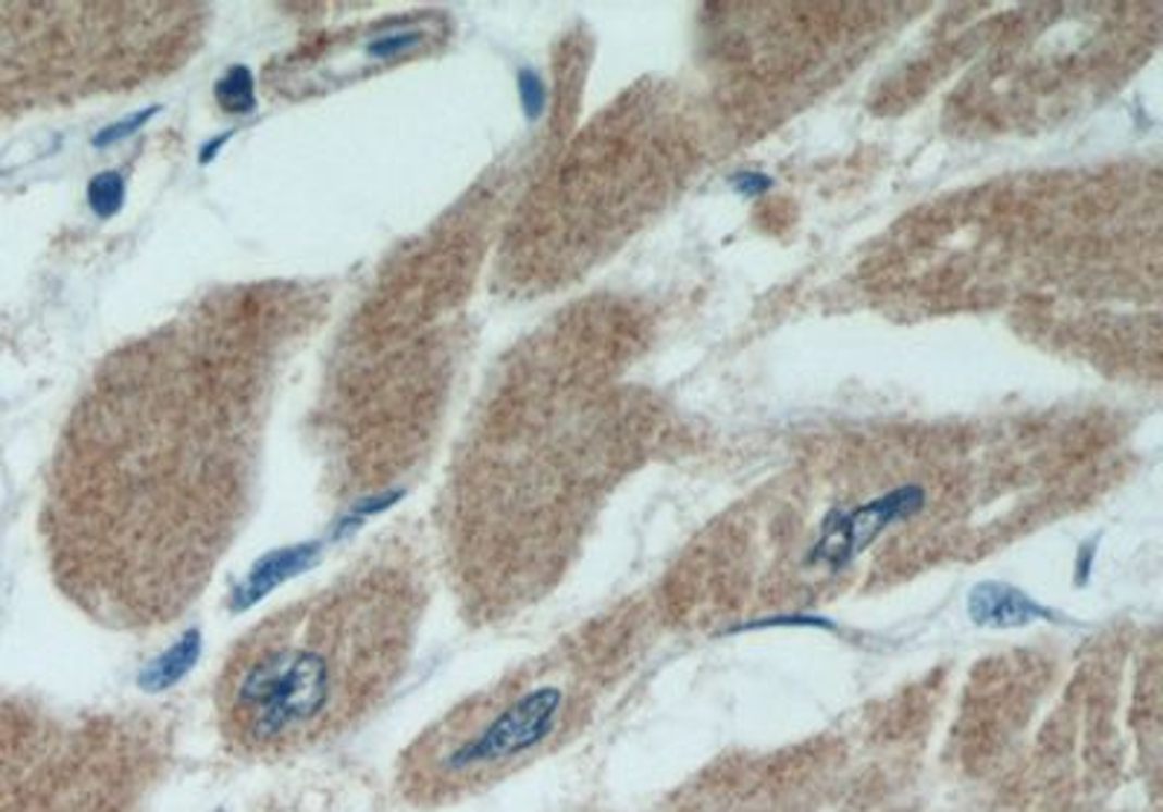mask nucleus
<instances>
[{"label": "nucleus", "instance_id": "nucleus-9", "mask_svg": "<svg viewBox=\"0 0 1163 812\" xmlns=\"http://www.w3.org/2000/svg\"><path fill=\"white\" fill-rule=\"evenodd\" d=\"M196 650H198V638L196 635H187V641H181L175 650L166 655V659L160 661L158 667H151V688H160V685H166V681H175L184 673V669L193 664V659H196Z\"/></svg>", "mask_w": 1163, "mask_h": 812}, {"label": "nucleus", "instance_id": "nucleus-13", "mask_svg": "<svg viewBox=\"0 0 1163 812\" xmlns=\"http://www.w3.org/2000/svg\"><path fill=\"white\" fill-rule=\"evenodd\" d=\"M1091 559H1093V545H1085L1082 551H1079V568H1076V577H1079V582L1088 580V568H1091Z\"/></svg>", "mask_w": 1163, "mask_h": 812}, {"label": "nucleus", "instance_id": "nucleus-5", "mask_svg": "<svg viewBox=\"0 0 1163 812\" xmlns=\"http://www.w3.org/2000/svg\"><path fill=\"white\" fill-rule=\"evenodd\" d=\"M451 24L443 12H413L393 19L358 21L344 29L311 36L265 64L262 85L288 102L335 94L393 64L413 62L445 47Z\"/></svg>", "mask_w": 1163, "mask_h": 812}, {"label": "nucleus", "instance_id": "nucleus-3", "mask_svg": "<svg viewBox=\"0 0 1163 812\" xmlns=\"http://www.w3.org/2000/svg\"><path fill=\"white\" fill-rule=\"evenodd\" d=\"M474 205H454L384 254L347 312L309 411L323 490L356 504L393 490L440 440L478 259Z\"/></svg>", "mask_w": 1163, "mask_h": 812}, {"label": "nucleus", "instance_id": "nucleus-1", "mask_svg": "<svg viewBox=\"0 0 1163 812\" xmlns=\"http://www.w3.org/2000/svg\"><path fill=\"white\" fill-rule=\"evenodd\" d=\"M329 312V283H233L99 361L55 440L38 521L73 606L123 632L193 608L253 513L285 367Z\"/></svg>", "mask_w": 1163, "mask_h": 812}, {"label": "nucleus", "instance_id": "nucleus-12", "mask_svg": "<svg viewBox=\"0 0 1163 812\" xmlns=\"http://www.w3.org/2000/svg\"><path fill=\"white\" fill-rule=\"evenodd\" d=\"M774 181L768 179V175H763V172H739V175H733L730 179V187L737 189L739 196H763V193H768L771 189Z\"/></svg>", "mask_w": 1163, "mask_h": 812}, {"label": "nucleus", "instance_id": "nucleus-8", "mask_svg": "<svg viewBox=\"0 0 1163 812\" xmlns=\"http://www.w3.org/2000/svg\"><path fill=\"white\" fill-rule=\"evenodd\" d=\"M215 99H219V106L227 114H250L257 99H253V82H250L248 67L236 64V67L224 73L219 85H215Z\"/></svg>", "mask_w": 1163, "mask_h": 812}, {"label": "nucleus", "instance_id": "nucleus-2", "mask_svg": "<svg viewBox=\"0 0 1163 812\" xmlns=\"http://www.w3.org/2000/svg\"><path fill=\"white\" fill-rule=\"evenodd\" d=\"M431 571L422 533L396 525L320 589L250 626L215 679L224 746L280 763L364 725L408 669Z\"/></svg>", "mask_w": 1163, "mask_h": 812}, {"label": "nucleus", "instance_id": "nucleus-10", "mask_svg": "<svg viewBox=\"0 0 1163 812\" xmlns=\"http://www.w3.org/2000/svg\"><path fill=\"white\" fill-rule=\"evenodd\" d=\"M123 179L114 175V172H106V175H99V179L90 184V205L97 207L99 216L116 213V207L123 205Z\"/></svg>", "mask_w": 1163, "mask_h": 812}, {"label": "nucleus", "instance_id": "nucleus-11", "mask_svg": "<svg viewBox=\"0 0 1163 812\" xmlns=\"http://www.w3.org/2000/svg\"><path fill=\"white\" fill-rule=\"evenodd\" d=\"M518 88H521V102H524V111L530 120L544 114V106H547V90H544L542 76L535 71H521L518 73Z\"/></svg>", "mask_w": 1163, "mask_h": 812}, {"label": "nucleus", "instance_id": "nucleus-7", "mask_svg": "<svg viewBox=\"0 0 1163 812\" xmlns=\"http://www.w3.org/2000/svg\"><path fill=\"white\" fill-rule=\"evenodd\" d=\"M968 620L977 626H992V629H1018L1030 626L1036 620H1056V612L1041 606L1039 600L1024 594L1010 582H977L968 591L966 600Z\"/></svg>", "mask_w": 1163, "mask_h": 812}, {"label": "nucleus", "instance_id": "nucleus-4", "mask_svg": "<svg viewBox=\"0 0 1163 812\" xmlns=\"http://www.w3.org/2000/svg\"><path fill=\"white\" fill-rule=\"evenodd\" d=\"M205 3H0V116L123 97L184 71Z\"/></svg>", "mask_w": 1163, "mask_h": 812}, {"label": "nucleus", "instance_id": "nucleus-6", "mask_svg": "<svg viewBox=\"0 0 1163 812\" xmlns=\"http://www.w3.org/2000/svg\"><path fill=\"white\" fill-rule=\"evenodd\" d=\"M925 504L923 487H899V490L879 495L855 509H832L820 527V539L812 548V563L846 565L850 559L867 551L888 527L905 521L919 513Z\"/></svg>", "mask_w": 1163, "mask_h": 812}]
</instances>
